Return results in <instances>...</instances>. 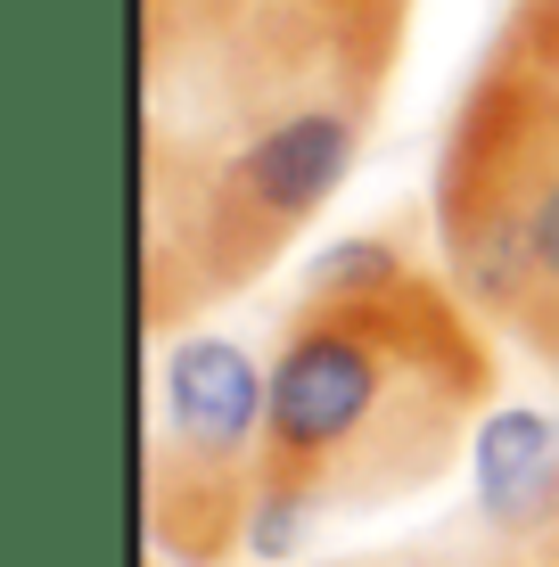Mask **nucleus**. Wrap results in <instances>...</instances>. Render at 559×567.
Instances as JSON below:
<instances>
[{"instance_id": "f257e3e1", "label": "nucleus", "mask_w": 559, "mask_h": 567, "mask_svg": "<svg viewBox=\"0 0 559 567\" xmlns=\"http://www.w3.org/2000/svg\"><path fill=\"white\" fill-rule=\"evenodd\" d=\"M486 403V354L436 288L304 297L272 346L263 468L321 502L371 511L436 485Z\"/></svg>"}, {"instance_id": "f03ea898", "label": "nucleus", "mask_w": 559, "mask_h": 567, "mask_svg": "<svg viewBox=\"0 0 559 567\" xmlns=\"http://www.w3.org/2000/svg\"><path fill=\"white\" fill-rule=\"evenodd\" d=\"M263 395L272 370L239 338L189 329L157 362V420H148V526L173 559L239 551L247 494L263 477Z\"/></svg>"}, {"instance_id": "7ed1b4c3", "label": "nucleus", "mask_w": 559, "mask_h": 567, "mask_svg": "<svg viewBox=\"0 0 559 567\" xmlns=\"http://www.w3.org/2000/svg\"><path fill=\"white\" fill-rule=\"evenodd\" d=\"M362 156V100H304L256 124L239 148L222 156V182H215V230H239V264L272 256L297 223H313L321 206L345 189Z\"/></svg>"}, {"instance_id": "20e7f679", "label": "nucleus", "mask_w": 559, "mask_h": 567, "mask_svg": "<svg viewBox=\"0 0 559 567\" xmlns=\"http://www.w3.org/2000/svg\"><path fill=\"white\" fill-rule=\"evenodd\" d=\"M469 511L477 535L518 551H559V412L494 403L469 427Z\"/></svg>"}, {"instance_id": "39448f33", "label": "nucleus", "mask_w": 559, "mask_h": 567, "mask_svg": "<svg viewBox=\"0 0 559 567\" xmlns=\"http://www.w3.org/2000/svg\"><path fill=\"white\" fill-rule=\"evenodd\" d=\"M321 502L304 494V485H288L263 468L256 477V494H247V526H239V551L247 559H263V567H288V559H304V543L321 535Z\"/></svg>"}, {"instance_id": "423d86ee", "label": "nucleus", "mask_w": 559, "mask_h": 567, "mask_svg": "<svg viewBox=\"0 0 559 567\" xmlns=\"http://www.w3.org/2000/svg\"><path fill=\"white\" fill-rule=\"evenodd\" d=\"M403 280H412L403 256L387 239H371V230H345V239H330L313 256V297H387Z\"/></svg>"}, {"instance_id": "0eeeda50", "label": "nucleus", "mask_w": 559, "mask_h": 567, "mask_svg": "<svg viewBox=\"0 0 559 567\" xmlns=\"http://www.w3.org/2000/svg\"><path fill=\"white\" fill-rule=\"evenodd\" d=\"M345 567H559V551H518V543H420V551H371Z\"/></svg>"}, {"instance_id": "6e6552de", "label": "nucleus", "mask_w": 559, "mask_h": 567, "mask_svg": "<svg viewBox=\"0 0 559 567\" xmlns=\"http://www.w3.org/2000/svg\"><path fill=\"white\" fill-rule=\"evenodd\" d=\"M313 9H338V17H354V25H371V33H387V17H403L395 0H313Z\"/></svg>"}]
</instances>
